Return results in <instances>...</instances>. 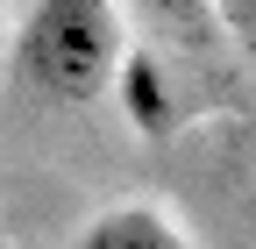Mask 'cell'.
<instances>
[{
  "mask_svg": "<svg viewBox=\"0 0 256 249\" xmlns=\"http://www.w3.org/2000/svg\"><path fill=\"white\" fill-rule=\"evenodd\" d=\"M121 57H128V43H121L114 0H36L14 36V72L50 107L100 100L121 72Z\"/></svg>",
  "mask_w": 256,
  "mask_h": 249,
  "instance_id": "obj_1",
  "label": "cell"
},
{
  "mask_svg": "<svg viewBox=\"0 0 256 249\" xmlns=\"http://www.w3.org/2000/svg\"><path fill=\"white\" fill-rule=\"evenodd\" d=\"M78 249H192V235L156 200H114L78 228Z\"/></svg>",
  "mask_w": 256,
  "mask_h": 249,
  "instance_id": "obj_2",
  "label": "cell"
},
{
  "mask_svg": "<svg viewBox=\"0 0 256 249\" xmlns=\"http://www.w3.org/2000/svg\"><path fill=\"white\" fill-rule=\"evenodd\" d=\"M114 92H121V114H128V128H142V136H164L171 128V78L164 64H156L150 50H128L121 57V72H114Z\"/></svg>",
  "mask_w": 256,
  "mask_h": 249,
  "instance_id": "obj_3",
  "label": "cell"
},
{
  "mask_svg": "<svg viewBox=\"0 0 256 249\" xmlns=\"http://www.w3.org/2000/svg\"><path fill=\"white\" fill-rule=\"evenodd\" d=\"M214 22L228 28V43L256 64V0H214Z\"/></svg>",
  "mask_w": 256,
  "mask_h": 249,
  "instance_id": "obj_4",
  "label": "cell"
},
{
  "mask_svg": "<svg viewBox=\"0 0 256 249\" xmlns=\"http://www.w3.org/2000/svg\"><path fill=\"white\" fill-rule=\"evenodd\" d=\"M156 8H185V0H156Z\"/></svg>",
  "mask_w": 256,
  "mask_h": 249,
  "instance_id": "obj_5",
  "label": "cell"
}]
</instances>
